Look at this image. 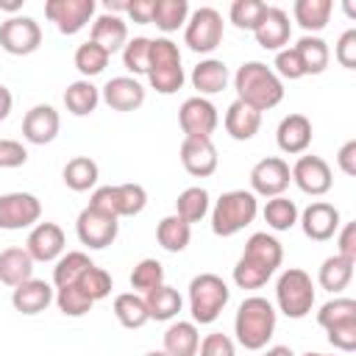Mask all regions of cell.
I'll return each instance as SVG.
<instances>
[{"instance_id":"obj_43","label":"cell","mask_w":356,"mask_h":356,"mask_svg":"<svg viewBox=\"0 0 356 356\" xmlns=\"http://www.w3.org/2000/svg\"><path fill=\"white\" fill-rule=\"evenodd\" d=\"M56 306H58V312L64 314V317H83V314H89L92 312V306H95V300L81 289V286H61V289H56Z\"/></svg>"},{"instance_id":"obj_40","label":"cell","mask_w":356,"mask_h":356,"mask_svg":"<svg viewBox=\"0 0 356 356\" xmlns=\"http://www.w3.org/2000/svg\"><path fill=\"white\" fill-rule=\"evenodd\" d=\"M206 211H209V192L203 186H186L175 200V214L181 220H186L189 225L200 222L206 217Z\"/></svg>"},{"instance_id":"obj_51","label":"cell","mask_w":356,"mask_h":356,"mask_svg":"<svg viewBox=\"0 0 356 356\" xmlns=\"http://www.w3.org/2000/svg\"><path fill=\"white\" fill-rule=\"evenodd\" d=\"M200 356H236V348H234V339L214 331V334H206L200 339V348H197Z\"/></svg>"},{"instance_id":"obj_54","label":"cell","mask_w":356,"mask_h":356,"mask_svg":"<svg viewBox=\"0 0 356 356\" xmlns=\"http://www.w3.org/2000/svg\"><path fill=\"white\" fill-rule=\"evenodd\" d=\"M325 334H328V342H331L337 350H345V353L356 350V320L339 323V325H334V328H325Z\"/></svg>"},{"instance_id":"obj_26","label":"cell","mask_w":356,"mask_h":356,"mask_svg":"<svg viewBox=\"0 0 356 356\" xmlns=\"http://www.w3.org/2000/svg\"><path fill=\"white\" fill-rule=\"evenodd\" d=\"M192 86L197 89L200 97L217 95L228 86V67L220 58H203L192 67Z\"/></svg>"},{"instance_id":"obj_37","label":"cell","mask_w":356,"mask_h":356,"mask_svg":"<svg viewBox=\"0 0 356 356\" xmlns=\"http://www.w3.org/2000/svg\"><path fill=\"white\" fill-rule=\"evenodd\" d=\"M114 317L122 328H142L150 314L145 306V298L139 292H122L114 298Z\"/></svg>"},{"instance_id":"obj_13","label":"cell","mask_w":356,"mask_h":356,"mask_svg":"<svg viewBox=\"0 0 356 356\" xmlns=\"http://www.w3.org/2000/svg\"><path fill=\"white\" fill-rule=\"evenodd\" d=\"M289 181H292V172H289V164L281 156H267V159L256 161L253 170H250V192L261 195L267 200L284 195Z\"/></svg>"},{"instance_id":"obj_11","label":"cell","mask_w":356,"mask_h":356,"mask_svg":"<svg viewBox=\"0 0 356 356\" xmlns=\"http://www.w3.org/2000/svg\"><path fill=\"white\" fill-rule=\"evenodd\" d=\"M75 234H78L81 245H86L92 250H103V248H108L117 239L120 220L111 217V214H103V211H97L92 206H86L78 214V220H75Z\"/></svg>"},{"instance_id":"obj_20","label":"cell","mask_w":356,"mask_h":356,"mask_svg":"<svg viewBox=\"0 0 356 356\" xmlns=\"http://www.w3.org/2000/svg\"><path fill=\"white\" fill-rule=\"evenodd\" d=\"M181 164L189 175L195 178H209L217 164H220V156H217V147L211 139H186L181 142Z\"/></svg>"},{"instance_id":"obj_22","label":"cell","mask_w":356,"mask_h":356,"mask_svg":"<svg viewBox=\"0 0 356 356\" xmlns=\"http://www.w3.org/2000/svg\"><path fill=\"white\" fill-rule=\"evenodd\" d=\"M275 142L289 156L306 153L312 145V120L306 114H286L275 128Z\"/></svg>"},{"instance_id":"obj_29","label":"cell","mask_w":356,"mask_h":356,"mask_svg":"<svg viewBox=\"0 0 356 356\" xmlns=\"http://www.w3.org/2000/svg\"><path fill=\"white\" fill-rule=\"evenodd\" d=\"M292 47H295V53H298L300 67H303L306 75H320V72H325V67H328V61H331V50H328V44H325V39L306 33V36H300L298 44H292Z\"/></svg>"},{"instance_id":"obj_62","label":"cell","mask_w":356,"mask_h":356,"mask_svg":"<svg viewBox=\"0 0 356 356\" xmlns=\"http://www.w3.org/2000/svg\"><path fill=\"white\" fill-rule=\"evenodd\" d=\"M145 356H167L164 350H150V353H145Z\"/></svg>"},{"instance_id":"obj_35","label":"cell","mask_w":356,"mask_h":356,"mask_svg":"<svg viewBox=\"0 0 356 356\" xmlns=\"http://www.w3.org/2000/svg\"><path fill=\"white\" fill-rule=\"evenodd\" d=\"M64 184L72 189V192H89L97 178H100V167L97 161H92L89 156H75L64 164V172H61Z\"/></svg>"},{"instance_id":"obj_5","label":"cell","mask_w":356,"mask_h":356,"mask_svg":"<svg viewBox=\"0 0 356 356\" xmlns=\"http://www.w3.org/2000/svg\"><path fill=\"white\" fill-rule=\"evenodd\" d=\"M147 81L159 95H175L184 86V67H181V50L172 39L159 36L150 42V67Z\"/></svg>"},{"instance_id":"obj_12","label":"cell","mask_w":356,"mask_h":356,"mask_svg":"<svg viewBox=\"0 0 356 356\" xmlns=\"http://www.w3.org/2000/svg\"><path fill=\"white\" fill-rule=\"evenodd\" d=\"M97 3L95 0H47L44 3V17L64 33L72 36L86 28V22L95 17Z\"/></svg>"},{"instance_id":"obj_4","label":"cell","mask_w":356,"mask_h":356,"mask_svg":"<svg viewBox=\"0 0 356 356\" xmlns=\"http://www.w3.org/2000/svg\"><path fill=\"white\" fill-rule=\"evenodd\" d=\"M228 300H231V289L220 275L200 273L189 281V312H192L195 325L214 323L222 314V309L228 306Z\"/></svg>"},{"instance_id":"obj_44","label":"cell","mask_w":356,"mask_h":356,"mask_svg":"<svg viewBox=\"0 0 356 356\" xmlns=\"http://www.w3.org/2000/svg\"><path fill=\"white\" fill-rule=\"evenodd\" d=\"M108 53L100 47V44H95L92 39L89 42H83V44H78V50H75V67H78V72L89 81L92 75H100L103 70H106V64H108Z\"/></svg>"},{"instance_id":"obj_10","label":"cell","mask_w":356,"mask_h":356,"mask_svg":"<svg viewBox=\"0 0 356 356\" xmlns=\"http://www.w3.org/2000/svg\"><path fill=\"white\" fill-rule=\"evenodd\" d=\"M42 217V200L31 192H6L0 195V228L22 231L33 228Z\"/></svg>"},{"instance_id":"obj_14","label":"cell","mask_w":356,"mask_h":356,"mask_svg":"<svg viewBox=\"0 0 356 356\" xmlns=\"http://www.w3.org/2000/svg\"><path fill=\"white\" fill-rule=\"evenodd\" d=\"M289 172H292L295 186L303 195H312V197H320L334 186V172H331L328 161L320 159V156H300L289 167Z\"/></svg>"},{"instance_id":"obj_47","label":"cell","mask_w":356,"mask_h":356,"mask_svg":"<svg viewBox=\"0 0 356 356\" xmlns=\"http://www.w3.org/2000/svg\"><path fill=\"white\" fill-rule=\"evenodd\" d=\"M264 11H267V3L261 0H234L228 8V17L239 31H256Z\"/></svg>"},{"instance_id":"obj_39","label":"cell","mask_w":356,"mask_h":356,"mask_svg":"<svg viewBox=\"0 0 356 356\" xmlns=\"http://www.w3.org/2000/svg\"><path fill=\"white\" fill-rule=\"evenodd\" d=\"M261 217H264V222H267L273 231H289V228L298 222L300 211H298L295 200H289V197L278 195V197H270V200L264 203Z\"/></svg>"},{"instance_id":"obj_33","label":"cell","mask_w":356,"mask_h":356,"mask_svg":"<svg viewBox=\"0 0 356 356\" xmlns=\"http://www.w3.org/2000/svg\"><path fill=\"white\" fill-rule=\"evenodd\" d=\"M97 103H100V89H97L92 81H86V78L72 81V83L64 89V106H67V111L75 114V117L92 114V111L97 108Z\"/></svg>"},{"instance_id":"obj_17","label":"cell","mask_w":356,"mask_h":356,"mask_svg":"<svg viewBox=\"0 0 356 356\" xmlns=\"http://www.w3.org/2000/svg\"><path fill=\"white\" fill-rule=\"evenodd\" d=\"M64 231L56 222H36L25 239V250L33 261H56L64 253Z\"/></svg>"},{"instance_id":"obj_1","label":"cell","mask_w":356,"mask_h":356,"mask_svg":"<svg viewBox=\"0 0 356 356\" xmlns=\"http://www.w3.org/2000/svg\"><path fill=\"white\" fill-rule=\"evenodd\" d=\"M236 100L253 106L256 111L275 108L284 100V81L264 61H245L234 75Z\"/></svg>"},{"instance_id":"obj_42","label":"cell","mask_w":356,"mask_h":356,"mask_svg":"<svg viewBox=\"0 0 356 356\" xmlns=\"http://www.w3.org/2000/svg\"><path fill=\"white\" fill-rule=\"evenodd\" d=\"M273 273L275 270H270V267H264L248 256H239V261L234 264V284L239 289H259L273 278Z\"/></svg>"},{"instance_id":"obj_55","label":"cell","mask_w":356,"mask_h":356,"mask_svg":"<svg viewBox=\"0 0 356 356\" xmlns=\"http://www.w3.org/2000/svg\"><path fill=\"white\" fill-rule=\"evenodd\" d=\"M337 234H339V236H337V245H339L337 253L356 261V222H345Z\"/></svg>"},{"instance_id":"obj_21","label":"cell","mask_w":356,"mask_h":356,"mask_svg":"<svg viewBox=\"0 0 356 356\" xmlns=\"http://www.w3.org/2000/svg\"><path fill=\"white\" fill-rule=\"evenodd\" d=\"M53 298H56V289L42 278H28V281H22L19 286L11 289V306L19 314H28V317L44 312L53 303Z\"/></svg>"},{"instance_id":"obj_28","label":"cell","mask_w":356,"mask_h":356,"mask_svg":"<svg viewBox=\"0 0 356 356\" xmlns=\"http://www.w3.org/2000/svg\"><path fill=\"white\" fill-rule=\"evenodd\" d=\"M242 256H248V259H253V261H259V264H264L270 270H278L281 261H284V248H281V242L273 234L256 231V234L248 236Z\"/></svg>"},{"instance_id":"obj_52","label":"cell","mask_w":356,"mask_h":356,"mask_svg":"<svg viewBox=\"0 0 356 356\" xmlns=\"http://www.w3.org/2000/svg\"><path fill=\"white\" fill-rule=\"evenodd\" d=\"M334 58L339 61V67L345 70H356V28H348L337 44H334Z\"/></svg>"},{"instance_id":"obj_48","label":"cell","mask_w":356,"mask_h":356,"mask_svg":"<svg viewBox=\"0 0 356 356\" xmlns=\"http://www.w3.org/2000/svg\"><path fill=\"white\" fill-rule=\"evenodd\" d=\"M350 320H356V300L353 298H334V300L323 303L317 312V323L323 328H334V325L350 323Z\"/></svg>"},{"instance_id":"obj_19","label":"cell","mask_w":356,"mask_h":356,"mask_svg":"<svg viewBox=\"0 0 356 356\" xmlns=\"http://www.w3.org/2000/svg\"><path fill=\"white\" fill-rule=\"evenodd\" d=\"M289 33H292V22H289V14L278 6H267L261 22L256 25L253 36L259 42V47L264 50H284V44L289 42Z\"/></svg>"},{"instance_id":"obj_3","label":"cell","mask_w":356,"mask_h":356,"mask_svg":"<svg viewBox=\"0 0 356 356\" xmlns=\"http://www.w3.org/2000/svg\"><path fill=\"white\" fill-rule=\"evenodd\" d=\"M259 214V200L250 189H231L214 200L211 209V231L214 236H234L248 228Z\"/></svg>"},{"instance_id":"obj_31","label":"cell","mask_w":356,"mask_h":356,"mask_svg":"<svg viewBox=\"0 0 356 356\" xmlns=\"http://www.w3.org/2000/svg\"><path fill=\"white\" fill-rule=\"evenodd\" d=\"M331 11H334V3L331 0H295V6H292L295 22L306 33H312V36L328 25Z\"/></svg>"},{"instance_id":"obj_30","label":"cell","mask_w":356,"mask_h":356,"mask_svg":"<svg viewBox=\"0 0 356 356\" xmlns=\"http://www.w3.org/2000/svg\"><path fill=\"white\" fill-rule=\"evenodd\" d=\"M189 239H192V225H189L186 220H181L178 214H167V217L159 220V225H156V242H159L167 253H181V250H186Z\"/></svg>"},{"instance_id":"obj_18","label":"cell","mask_w":356,"mask_h":356,"mask_svg":"<svg viewBox=\"0 0 356 356\" xmlns=\"http://www.w3.org/2000/svg\"><path fill=\"white\" fill-rule=\"evenodd\" d=\"M100 100L114 111H134L145 103V86L134 75H117L100 89Z\"/></svg>"},{"instance_id":"obj_50","label":"cell","mask_w":356,"mask_h":356,"mask_svg":"<svg viewBox=\"0 0 356 356\" xmlns=\"http://www.w3.org/2000/svg\"><path fill=\"white\" fill-rule=\"evenodd\" d=\"M275 70V75L278 78H286V81H298V78H303L306 72H303V67H300V58H298V53H295V47H284V50H278L275 53V64H273Z\"/></svg>"},{"instance_id":"obj_60","label":"cell","mask_w":356,"mask_h":356,"mask_svg":"<svg viewBox=\"0 0 356 356\" xmlns=\"http://www.w3.org/2000/svg\"><path fill=\"white\" fill-rule=\"evenodd\" d=\"M261 356H295V353H292V348H286V345H273V348H267Z\"/></svg>"},{"instance_id":"obj_6","label":"cell","mask_w":356,"mask_h":356,"mask_svg":"<svg viewBox=\"0 0 356 356\" xmlns=\"http://www.w3.org/2000/svg\"><path fill=\"white\" fill-rule=\"evenodd\" d=\"M275 303L278 312H284L289 320H300L312 312L314 306V281L306 270L289 267L278 275L275 284Z\"/></svg>"},{"instance_id":"obj_53","label":"cell","mask_w":356,"mask_h":356,"mask_svg":"<svg viewBox=\"0 0 356 356\" xmlns=\"http://www.w3.org/2000/svg\"><path fill=\"white\" fill-rule=\"evenodd\" d=\"M28 161V147L17 139H0V170H14Z\"/></svg>"},{"instance_id":"obj_41","label":"cell","mask_w":356,"mask_h":356,"mask_svg":"<svg viewBox=\"0 0 356 356\" xmlns=\"http://www.w3.org/2000/svg\"><path fill=\"white\" fill-rule=\"evenodd\" d=\"M117 217H136L147 206V192L142 184H117L114 186Z\"/></svg>"},{"instance_id":"obj_46","label":"cell","mask_w":356,"mask_h":356,"mask_svg":"<svg viewBox=\"0 0 356 356\" xmlns=\"http://www.w3.org/2000/svg\"><path fill=\"white\" fill-rule=\"evenodd\" d=\"M150 42L147 36H134L125 42L122 47V64L128 72L134 75H147V67H150Z\"/></svg>"},{"instance_id":"obj_57","label":"cell","mask_w":356,"mask_h":356,"mask_svg":"<svg viewBox=\"0 0 356 356\" xmlns=\"http://www.w3.org/2000/svg\"><path fill=\"white\" fill-rule=\"evenodd\" d=\"M337 164L345 175H356V139H348L339 153H337Z\"/></svg>"},{"instance_id":"obj_59","label":"cell","mask_w":356,"mask_h":356,"mask_svg":"<svg viewBox=\"0 0 356 356\" xmlns=\"http://www.w3.org/2000/svg\"><path fill=\"white\" fill-rule=\"evenodd\" d=\"M128 3L131 0H103V8H106V14L120 17V14H128Z\"/></svg>"},{"instance_id":"obj_63","label":"cell","mask_w":356,"mask_h":356,"mask_svg":"<svg viewBox=\"0 0 356 356\" xmlns=\"http://www.w3.org/2000/svg\"><path fill=\"white\" fill-rule=\"evenodd\" d=\"M303 356H325V353H312V350H309V353H303Z\"/></svg>"},{"instance_id":"obj_9","label":"cell","mask_w":356,"mask_h":356,"mask_svg":"<svg viewBox=\"0 0 356 356\" xmlns=\"http://www.w3.org/2000/svg\"><path fill=\"white\" fill-rule=\"evenodd\" d=\"M178 122H181V131L186 134V139H211L214 128L220 125V114L209 97L195 95L181 103Z\"/></svg>"},{"instance_id":"obj_36","label":"cell","mask_w":356,"mask_h":356,"mask_svg":"<svg viewBox=\"0 0 356 356\" xmlns=\"http://www.w3.org/2000/svg\"><path fill=\"white\" fill-rule=\"evenodd\" d=\"M92 264H95V261H92L83 250H67V253H61V256L56 259V267H53V284H56V289L78 284V278H81Z\"/></svg>"},{"instance_id":"obj_45","label":"cell","mask_w":356,"mask_h":356,"mask_svg":"<svg viewBox=\"0 0 356 356\" xmlns=\"http://www.w3.org/2000/svg\"><path fill=\"white\" fill-rule=\"evenodd\" d=\"M164 284V264L159 259H142L131 270V286L134 292H150Z\"/></svg>"},{"instance_id":"obj_56","label":"cell","mask_w":356,"mask_h":356,"mask_svg":"<svg viewBox=\"0 0 356 356\" xmlns=\"http://www.w3.org/2000/svg\"><path fill=\"white\" fill-rule=\"evenodd\" d=\"M153 6H156V0H131L128 3V17L139 25H150L153 22Z\"/></svg>"},{"instance_id":"obj_23","label":"cell","mask_w":356,"mask_h":356,"mask_svg":"<svg viewBox=\"0 0 356 356\" xmlns=\"http://www.w3.org/2000/svg\"><path fill=\"white\" fill-rule=\"evenodd\" d=\"M225 131L231 139L236 142H248L259 134L261 128V111H256L253 106L242 103V100H234L228 108H225Z\"/></svg>"},{"instance_id":"obj_16","label":"cell","mask_w":356,"mask_h":356,"mask_svg":"<svg viewBox=\"0 0 356 356\" xmlns=\"http://www.w3.org/2000/svg\"><path fill=\"white\" fill-rule=\"evenodd\" d=\"M58 128H61V117L47 103L28 108V114L22 117V136L31 145H50L58 136Z\"/></svg>"},{"instance_id":"obj_27","label":"cell","mask_w":356,"mask_h":356,"mask_svg":"<svg viewBox=\"0 0 356 356\" xmlns=\"http://www.w3.org/2000/svg\"><path fill=\"white\" fill-rule=\"evenodd\" d=\"M33 259H31V253L25 250V248H6L3 253H0V281L6 284V286H19L22 281H28V278H33Z\"/></svg>"},{"instance_id":"obj_24","label":"cell","mask_w":356,"mask_h":356,"mask_svg":"<svg viewBox=\"0 0 356 356\" xmlns=\"http://www.w3.org/2000/svg\"><path fill=\"white\" fill-rule=\"evenodd\" d=\"M89 39H92L95 44H100V47L111 56V53H117V50L125 47V42H128V25H125L122 17H114V14H106V11H103L100 17L92 19V33H89Z\"/></svg>"},{"instance_id":"obj_61","label":"cell","mask_w":356,"mask_h":356,"mask_svg":"<svg viewBox=\"0 0 356 356\" xmlns=\"http://www.w3.org/2000/svg\"><path fill=\"white\" fill-rule=\"evenodd\" d=\"M19 6H22V3H3V0H0V8H3V11H17Z\"/></svg>"},{"instance_id":"obj_7","label":"cell","mask_w":356,"mask_h":356,"mask_svg":"<svg viewBox=\"0 0 356 356\" xmlns=\"http://www.w3.org/2000/svg\"><path fill=\"white\" fill-rule=\"evenodd\" d=\"M184 42L195 53H211L222 42V17L211 6H200L189 14L184 25Z\"/></svg>"},{"instance_id":"obj_25","label":"cell","mask_w":356,"mask_h":356,"mask_svg":"<svg viewBox=\"0 0 356 356\" xmlns=\"http://www.w3.org/2000/svg\"><path fill=\"white\" fill-rule=\"evenodd\" d=\"M200 331L192 320H178L164 331V353L167 356H197Z\"/></svg>"},{"instance_id":"obj_38","label":"cell","mask_w":356,"mask_h":356,"mask_svg":"<svg viewBox=\"0 0 356 356\" xmlns=\"http://www.w3.org/2000/svg\"><path fill=\"white\" fill-rule=\"evenodd\" d=\"M189 19V3L186 0H156L153 6V25L164 33L178 31Z\"/></svg>"},{"instance_id":"obj_32","label":"cell","mask_w":356,"mask_h":356,"mask_svg":"<svg viewBox=\"0 0 356 356\" xmlns=\"http://www.w3.org/2000/svg\"><path fill=\"white\" fill-rule=\"evenodd\" d=\"M145 306H147L150 320L167 323V320H172V317L181 312L184 298H181V292H178V289H172V286L161 284V286H156V289L145 292Z\"/></svg>"},{"instance_id":"obj_34","label":"cell","mask_w":356,"mask_h":356,"mask_svg":"<svg viewBox=\"0 0 356 356\" xmlns=\"http://www.w3.org/2000/svg\"><path fill=\"white\" fill-rule=\"evenodd\" d=\"M353 259H345V256H339V253H334V256H328L323 264H320V273H317V284L323 286V289H328V292H342L348 284H350V278H353Z\"/></svg>"},{"instance_id":"obj_2","label":"cell","mask_w":356,"mask_h":356,"mask_svg":"<svg viewBox=\"0 0 356 356\" xmlns=\"http://www.w3.org/2000/svg\"><path fill=\"white\" fill-rule=\"evenodd\" d=\"M275 320H278V312H275V306L267 298H261V295L245 298L239 303V309H236V317H234L236 342L245 350L267 348V342L275 334Z\"/></svg>"},{"instance_id":"obj_15","label":"cell","mask_w":356,"mask_h":356,"mask_svg":"<svg viewBox=\"0 0 356 356\" xmlns=\"http://www.w3.org/2000/svg\"><path fill=\"white\" fill-rule=\"evenodd\" d=\"M339 209L325 203V200H314L303 209L300 214V228L312 242H328L337 231H339Z\"/></svg>"},{"instance_id":"obj_58","label":"cell","mask_w":356,"mask_h":356,"mask_svg":"<svg viewBox=\"0 0 356 356\" xmlns=\"http://www.w3.org/2000/svg\"><path fill=\"white\" fill-rule=\"evenodd\" d=\"M11 106H14V97H11V92H8L3 83H0V122H3V120L11 114Z\"/></svg>"},{"instance_id":"obj_49","label":"cell","mask_w":356,"mask_h":356,"mask_svg":"<svg viewBox=\"0 0 356 356\" xmlns=\"http://www.w3.org/2000/svg\"><path fill=\"white\" fill-rule=\"evenodd\" d=\"M75 286H81L95 303L97 300H103V298H108L111 295V275L103 270V267H97V264H92L81 278H78V284Z\"/></svg>"},{"instance_id":"obj_8","label":"cell","mask_w":356,"mask_h":356,"mask_svg":"<svg viewBox=\"0 0 356 356\" xmlns=\"http://www.w3.org/2000/svg\"><path fill=\"white\" fill-rule=\"evenodd\" d=\"M42 44V28L33 17L14 14L0 22V47L11 56H31Z\"/></svg>"}]
</instances>
